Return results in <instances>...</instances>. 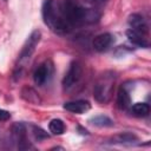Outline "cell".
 I'll list each match as a JSON object with an SVG mask.
<instances>
[{"label":"cell","mask_w":151,"mask_h":151,"mask_svg":"<svg viewBox=\"0 0 151 151\" xmlns=\"http://www.w3.org/2000/svg\"><path fill=\"white\" fill-rule=\"evenodd\" d=\"M42 18L44 22L58 34H67L72 31L71 26L64 19L59 2L55 0H45L42 4Z\"/></svg>","instance_id":"6da1fadb"},{"label":"cell","mask_w":151,"mask_h":151,"mask_svg":"<svg viewBox=\"0 0 151 151\" xmlns=\"http://www.w3.org/2000/svg\"><path fill=\"white\" fill-rule=\"evenodd\" d=\"M114 80H116V76L113 72H105L100 76L93 88V96L98 103L106 104L110 101L113 93Z\"/></svg>","instance_id":"7a4b0ae2"},{"label":"cell","mask_w":151,"mask_h":151,"mask_svg":"<svg viewBox=\"0 0 151 151\" xmlns=\"http://www.w3.org/2000/svg\"><path fill=\"white\" fill-rule=\"evenodd\" d=\"M40 38H41L40 31H33V32L31 33V35L27 38V40H26V42L24 44L22 50H21V52H20V54H19V65L17 66V68H19V72H20V70L24 67L22 65L26 64V63L31 59L33 52L35 51V47H37L38 42L40 41Z\"/></svg>","instance_id":"3957f363"},{"label":"cell","mask_w":151,"mask_h":151,"mask_svg":"<svg viewBox=\"0 0 151 151\" xmlns=\"http://www.w3.org/2000/svg\"><path fill=\"white\" fill-rule=\"evenodd\" d=\"M83 76V66L79 61H73L71 63L64 79H63V86L65 90H71L73 88L79 80L81 79Z\"/></svg>","instance_id":"277c9868"},{"label":"cell","mask_w":151,"mask_h":151,"mask_svg":"<svg viewBox=\"0 0 151 151\" xmlns=\"http://www.w3.org/2000/svg\"><path fill=\"white\" fill-rule=\"evenodd\" d=\"M12 133L14 140L18 143L19 149H31V144L27 138V129L22 123H17L12 127Z\"/></svg>","instance_id":"5b68a950"},{"label":"cell","mask_w":151,"mask_h":151,"mask_svg":"<svg viewBox=\"0 0 151 151\" xmlns=\"http://www.w3.org/2000/svg\"><path fill=\"white\" fill-rule=\"evenodd\" d=\"M52 70L53 68H52L51 63H44V64H41L34 71V73H33V80H34V83L37 85H39V86H42L48 80V78L51 77Z\"/></svg>","instance_id":"8992f818"},{"label":"cell","mask_w":151,"mask_h":151,"mask_svg":"<svg viewBox=\"0 0 151 151\" xmlns=\"http://www.w3.org/2000/svg\"><path fill=\"white\" fill-rule=\"evenodd\" d=\"M127 22H129V26H130L131 29L147 35L149 26H147L145 19H144L140 14H131V15L129 17Z\"/></svg>","instance_id":"52a82bcc"},{"label":"cell","mask_w":151,"mask_h":151,"mask_svg":"<svg viewBox=\"0 0 151 151\" xmlns=\"http://www.w3.org/2000/svg\"><path fill=\"white\" fill-rule=\"evenodd\" d=\"M64 109L68 112L81 114L87 112L91 109V104L87 100H73V101H67L64 104Z\"/></svg>","instance_id":"ba28073f"},{"label":"cell","mask_w":151,"mask_h":151,"mask_svg":"<svg viewBox=\"0 0 151 151\" xmlns=\"http://www.w3.org/2000/svg\"><path fill=\"white\" fill-rule=\"evenodd\" d=\"M112 35L110 33H101V34H98L97 37H94L93 39V48L98 52H104L105 50H107L112 42Z\"/></svg>","instance_id":"9c48e42d"},{"label":"cell","mask_w":151,"mask_h":151,"mask_svg":"<svg viewBox=\"0 0 151 151\" xmlns=\"http://www.w3.org/2000/svg\"><path fill=\"white\" fill-rule=\"evenodd\" d=\"M126 35H127L129 40H130L133 45H137V46H140V47H145V48H147V47L150 46L147 35H145V34H143V33H139V32H136V31L129 28V29L126 31Z\"/></svg>","instance_id":"30bf717a"},{"label":"cell","mask_w":151,"mask_h":151,"mask_svg":"<svg viewBox=\"0 0 151 151\" xmlns=\"http://www.w3.org/2000/svg\"><path fill=\"white\" fill-rule=\"evenodd\" d=\"M129 111L134 117H146L150 113V106L146 103H136L129 107Z\"/></svg>","instance_id":"8fae6325"},{"label":"cell","mask_w":151,"mask_h":151,"mask_svg":"<svg viewBox=\"0 0 151 151\" xmlns=\"http://www.w3.org/2000/svg\"><path fill=\"white\" fill-rule=\"evenodd\" d=\"M117 105L120 110H129V107L131 106V99H130V96L127 93V91L122 87L118 92V96H117Z\"/></svg>","instance_id":"7c38bea8"},{"label":"cell","mask_w":151,"mask_h":151,"mask_svg":"<svg viewBox=\"0 0 151 151\" xmlns=\"http://www.w3.org/2000/svg\"><path fill=\"white\" fill-rule=\"evenodd\" d=\"M113 143L122 144V145H132L134 142H137V137L132 133L125 132V133H119L113 137Z\"/></svg>","instance_id":"4fadbf2b"},{"label":"cell","mask_w":151,"mask_h":151,"mask_svg":"<svg viewBox=\"0 0 151 151\" xmlns=\"http://www.w3.org/2000/svg\"><path fill=\"white\" fill-rule=\"evenodd\" d=\"M90 123L93 124L94 126H99V127H111L114 124L111 118H109L107 116H104V114H99V116L91 118Z\"/></svg>","instance_id":"5bb4252c"},{"label":"cell","mask_w":151,"mask_h":151,"mask_svg":"<svg viewBox=\"0 0 151 151\" xmlns=\"http://www.w3.org/2000/svg\"><path fill=\"white\" fill-rule=\"evenodd\" d=\"M48 129L52 134H63L65 132V124L61 119H52L48 124Z\"/></svg>","instance_id":"9a60e30c"},{"label":"cell","mask_w":151,"mask_h":151,"mask_svg":"<svg viewBox=\"0 0 151 151\" xmlns=\"http://www.w3.org/2000/svg\"><path fill=\"white\" fill-rule=\"evenodd\" d=\"M31 129H32V134L37 140H42V139L48 138V134L42 129H40L35 125H31Z\"/></svg>","instance_id":"2e32d148"},{"label":"cell","mask_w":151,"mask_h":151,"mask_svg":"<svg viewBox=\"0 0 151 151\" xmlns=\"http://www.w3.org/2000/svg\"><path fill=\"white\" fill-rule=\"evenodd\" d=\"M11 118V113L6 110H2L0 109V122H5V120H8Z\"/></svg>","instance_id":"e0dca14e"},{"label":"cell","mask_w":151,"mask_h":151,"mask_svg":"<svg viewBox=\"0 0 151 151\" xmlns=\"http://www.w3.org/2000/svg\"><path fill=\"white\" fill-rule=\"evenodd\" d=\"M87 4H90V5H92V6H101V5H104L107 0H85Z\"/></svg>","instance_id":"ac0fdd59"}]
</instances>
